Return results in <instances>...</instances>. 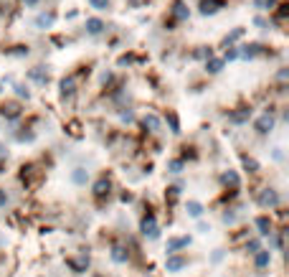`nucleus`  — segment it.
Wrapping results in <instances>:
<instances>
[{
    "mask_svg": "<svg viewBox=\"0 0 289 277\" xmlns=\"http://www.w3.org/2000/svg\"><path fill=\"white\" fill-rule=\"evenodd\" d=\"M74 89H76V82L74 79H64V82H61V94H64V97H71Z\"/></svg>",
    "mask_w": 289,
    "mask_h": 277,
    "instance_id": "nucleus-17",
    "label": "nucleus"
},
{
    "mask_svg": "<svg viewBox=\"0 0 289 277\" xmlns=\"http://www.w3.org/2000/svg\"><path fill=\"white\" fill-rule=\"evenodd\" d=\"M15 94H18V97H26V99H28V89H26L23 84H18V86H15Z\"/></svg>",
    "mask_w": 289,
    "mask_h": 277,
    "instance_id": "nucleus-28",
    "label": "nucleus"
},
{
    "mask_svg": "<svg viewBox=\"0 0 289 277\" xmlns=\"http://www.w3.org/2000/svg\"><path fill=\"white\" fill-rule=\"evenodd\" d=\"M53 23V13H43V16L36 18V26L38 28H46V26H51Z\"/></svg>",
    "mask_w": 289,
    "mask_h": 277,
    "instance_id": "nucleus-19",
    "label": "nucleus"
},
{
    "mask_svg": "<svg viewBox=\"0 0 289 277\" xmlns=\"http://www.w3.org/2000/svg\"><path fill=\"white\" fill-rule=\"evenodd\" d=\"M167 122H170V133H173V135H178V133H180V122H178V117H175L173 112L167 114Z\"/></svg>",
    "mask_w": 289,
    "mask_h": 277,
    "instance_id": "nucleus-23",
    "label": "nucleus"
},
{
    "mask_svg": "<svg viewBox=\"0 0 289 277\" xmlns=\"http://www.w3.org/2000/svg\"><path fill=\"white\" fill-rule=\"evenodd\" d=\"M102 28H104V23H102L99 18H89V21H86V31H89L91 36H97V33H102Z\"/></svg>",
    "mask_w": 289,
    "mask_h": 277,
    "instance_id": "nucleus-12",
    "label": "nucleus"
},
{
    "mask_svg": "<svg viewBox=\"0 0 289 277\" xmlns=\"http://www.w3.org/2000/svg\"><path fill=\"white\" fill-rule=\"evenodd\" d=\"M8 158V148H5V142H0V160H5Z\"/></svg>",
    "mask_w": 289,
    "mask_h": 277,
    "instance_id": "nucleus-30",
    "label": "nucleus"
},
{
    "mask_svg": "<svg viewBox=\"0 0 289 277\" xmlns=\"http://www.w3.org/2000/svg\"><path fill=\"white\" fill-rule=\"evenodd\" d=\"M249 114H251V110H238V112H231V114H228V122L241 125V122H246V120H249Z\"/></svg>",
    "mask_w": 289,
    "mask_h": 277,
    "instance_id": "nucleus-11",
    "label": "nucleus"
},
{
    "mask_svg": "<svg viewBox=\"0 0 289 277\" xmlns=\"http://www.w3.org/2000/svg\"><path fill=\"white\" fill-rule=\"evenodd\" d=\"M167 168H170V173H180L183 170V160H170V166H167Z\"/></svg>",
    "mask_w": 289,
    "mask_h": 277,
    "instance_id": "nucleus-27",
    "label": "nucleus"
},
{
    "mask_svg": "<svg viewBox=\"0 0 289 277\" xmlns=\"http://www.w3.org/2000/svg\"><path fill=\"white\" fill-rule=\"evenodd\" d=\"M142 125L150 130V133H160V130H162V120L158 117V114H145V117H142Z\"/></svg>",
    "mask_w": 289,
    "mask_h": 277,
    "instance_id": "nucleus-6",
    "label": "nucleus"
},
{
    "mask_svg": "<svg viewBox=\"0 0 289 277\" xmlns=\"http://www.w3.org/2000/svg\"><path fill=\"white\" fill-rule=\"evenodd\" d=\"M5 203H8V196H5V191H3V188H0V209H3Z\"/></svg>",
    "mask_w": 289,
    "mask_h": 277,
    "instance_id": "nucleus-31",
    "label": "nucleus"
},
{
    "mask_svg": "<svg viewBox=\"0 0 289 277\" xmlns=\"http://www.w3.org/2000/svg\"><path fill=\"white\" fill-rule=\"evenodd\" d=\"M0 89H3V86H0Z\"/></svg>",
    "mask_w": 289,
    "mask_h": 277,
    "instance_id": "nucleus-34",
    "label": "nucleus"
},
{
    "mask_svg": "<svg viewBox=\"0 0 289 277\" xmlns=\"http://www.w3.org/2000/svg\"><path fill=\"white\" fill-rule=\"evenodd\" d=\"M94 277H102V275H94Z\"/></svg>",
    "mask_w": 289,
    "mask_h": 277,
    "instance_id": "nucleus-33",
    "label": "nucleus"
},
{
    "mask_svg": "<svg viewBox=\"0 0 289 277\" xmlns=\"http://www.w3.org/2000/svg\"><path fill=\"white\" fill-rule=\"evenodd\" d=\"M243 168H246L249 173H256V170H259V163H256L254 158H249V155H246V158H243Z\"/></svg>",
    "mask_w": 289,
    "mask_h": 277,
    "instance_id": "nucleus-24",
    "label": "nucleus"
},
{
    "mask_svg": "<svg viewBox=\"0 0 289 277\" xmlns=\"http://www.w3.org/2000/svg\"><path fill=\"white\" fill-rule=\"evenodd\" d=\"M259 203H262L264 209H274V206H279V194L274 191V188H266V191H262V196H259Z\"/></svg>",
    "mask_w": 289,
    "mask_h": 277,
    "instance_id": "nucleus-2",
    "label": "nucleus"
},
{
    "mask_svg": "<svg viewBox=\"0 0 289 277\" xmlns=\"http://www.w3.org/2000/svg\"><path fill=\"white\" fill-rule=\"evenodd\" d=\"M91 8H97V10H106L109 8V0H89Z\"/></svg>",
    "mask_w": 289,
    "mask_h": 277,
    "instance_id": "nucleus-26",
    "label": "nucleus"
},
{
    "mask_svg": "<svg viewBox=\"0 0 289 277\" xmlns=\"http://www.w3.org/2000/svg\"><path fill=\"white\" fill-rule=\"evenodd\" d=\"M190 244V237H173V239H167V254H173V252H178V249H183V247H188Z\"/></svg>",
    "mask_w": 289,
    "mask_h": 277,
    "instance_id": "nucleus-4",
    "label": "nucleus"
},
{
    "mask_svg": "<svg viewBox=\"0 0 289 277\" xmlns=\"http://www.w3.org/2000/svg\"><path fill=\"white\" fill-rule=\"evenodd\" d=\"M188 262H185V257H180V254H167V259H165V270L167 272H180L183 267H185Z\"/></svg>",
    "mask_w": 289,
    "mask_h": 277,
    "instance_id": "nucleus-3",
    "label": "nucleus"
},
{
    "mask_svg": "<svg viewBox=\"0 0 289 277\" xmlns=\"http://www.w3.org/2000/svg\"><path fill=\"white\" fill-rule=\"evenodd\" d=\"M188 214L193 216V219H201L203 216V203H198V201H188Z\"/></svg>",
    "mask_w": 289,
    "mask_h": 277,
    "instance_id": "nucleus-14",
    "label": "nucleus"
},
{
    "mask_svg": "<svg viewBox=\"0 0 289 277\" xmlns=\"http://www.w3.org/2000/svg\"><path fill=\"white\" fill-rule=\"evenodd\" d=\"M109 188H112L109 178H99V181L94 183V188H91V191H94V196H97V198H104L106 194H109Z\"/></svg>",
    "mask_w": 289,
    "mask_h": 277,
    "instance_id": "nucleus-7",
    "label": "nucleus"
},
{
    "mask_svg": "<svg viewBox=\"0 0 289 277\" xmlns=\"http://www.w3.org/2000/svg\"><path fill=\"white\" fill-rule=\"evenodd\" d=\"M256 249H259V242H256V239H254V242H249V244H246V252H251V254H254V252H256Z\"/></svg>",
    "mask_w": 289,
    "mask_h": 277,
    "instance_id": "nucleus-29",
    "label": "nucleus"
},
{
    "mask_svg": "<svg viewBox=\"0 0 289 277\" xmlns=\"http://www.w3.org/2000/svg\"><path fill=\"white\" fill-rule=\"evenodd\" d=\"M38 3V0H26V5H36Z\"/></svg>",
    "mask_w": 289,
    "mask_h": 277,
    "instance_id": "nucleus-32",
    "label": "nucleus"
},
{
    "mask_svg": "<svg viewBox=\"0 0 289 277\" xmlns=\"http://www.w3.org/2000/svg\"><path fill=\"white\" fill-rule=\"evenodd\" d=\"M218 8H221V0H203V3H201V13H203V16H213Z\"/></svg>",
    "mask_w": 289,
    "mask_h": 277,
    "instance_id": "nucleus-10",
    "label": "nucleus"
},
{
    "mask_svg": "<svg viewBox=\"0 0 289 277\" xmlns=\"http://www.w3.org/2000/svg\"><path fill=\"white\" fill-rule=\"evenodd\" d=\"M254 254H256V267H259V270L269 267V262H271V252H269V249H256Z\"/></svg>",
    "mask_w": 289,
    "mask_h": 277,
    "instance_id": "nucleus-8",
    "label": "nucleus"
},
{
    "mask_svg": "<svg viewBox=\"0 0 289 277\" xmlns=\"http://www.w3.org/2000/svg\"><path fill=\"white\" fill-rule=\"evenodd\" d=\"M223 183L236 188V186L241 183V181H238V173H236V170H226V173H223Z\"/></svg>",
    "mask_w": 289,
    "mask_h": 277,
    "instance_id": "nucleus-16",
    "label": "nucleus"
},
{
    "mask_svg": "<svg viewBox=\"0 0 289 277\" xmlns=\"http://www.w3.org/2000/svg\"><path fill=\"white\" fill-rule=\"evenodd\" d=\"M274 127V117H271V114L269 112H264L262 114V117H259L256 120V133H262V135H266L269 133V130Z\"/></svg>",
    "mask_w": 289,
    "mask_h": 277,
    "instance_id": "nucleus-5",
    "label": "nucleus"
},
{
    "mask_svg": "<svg viewBox=\"0 0 289 277\" xmlns=\"http://www.w3.org/2000/svg\"><path fill=\"white\" fill-rule=\"evenodd\" d=\"M140 229H142V234H145L147 239H158V237H160V229H158L155 216H145L142 224H140Z\"/></svg>",
    "mask_w": 289,
    "mask_h": 277,
    "instance_id": "nucleus-1",
    "label": "nucleus"
},
{
    "mask_svg": "<svg viewBox=\"0 0 289 277\" xmlns=\"http://www.w3.org/2000/svg\"><path fill=\"white\" fill-rule=\"evenodd\" d=\"M30 79H36V82H46V77H43V69L41 66H36V69H30V74H28Z\"/></svg>",
    "mask_w": 289,
    "mask_h": 277,
    "instance_id": "nucleus-25",
    "label": "nucleus"
},
{
    "mask_svg": "<svg viewBox=\"0 0 289 277\" xmlns=\"http://www.w3.org/2000/svg\"><path fill=\"white\" fill-rule=\"evenodd\" d=\"M254 5L259 10H271L274 5H277V0H254Z\"/></svg>",
    "mask_w": 289,
    "mask_h": 277,
    "instance_id": "nucleus-21",
    "label": "nucleus"
},
{
    "mask_svg": "<svg viewBox=\"0 0 289 277\" xmlns=\"http://www.w3.org/2000/svg\"><path fill=\"white\" fill-rule=\"evenodd\" d=\"M221 66H223V59H210V61L206 64V69L210 71V74H216V71H221Z\"/></svg>",
    "mask_w": 289,
    "mask_h": 277,
    "instance_id": "nucleus-22",
    "label": "nucleus"
},
{
    "mask_svg": "<svg viewBox=\"0 0 289 277\" xmlns=\"http://www.w3.org/2000/svg\"><path fill=\"white\" fill-rule=\"evenodd\" d=\"M127 257H130V252L125 249V247H112V262H117V265H125L127 262Z\"/></svg>",
    "mask_w": 289,
    "mask_h": 277,
    "instance_id": "nucleus-9",
    "label": "nucleus"
},
{
    "mask_svg": "<svg viewBox=\"0 0 289 277\" xmlns=\"http://www.w3.org/2000/svg\"><path fill=\"white\" fill-rule=\"evenodd\" d=\"M3 114H5L8 120H15L21 114V110H18V105H8V107H3Z\"/></svg>",
    "mask_w": 289,
    "mask_h": 277,
    "instance_id": "nucleus-20",
    "label": "nucleus"
},
{
    "mask_svg": "<svg viewBox=\"0 0 289 277\" xmlns=\"http://www.w3.org/2000/svg\"><path fill=\"white\" fill-rule=\"evenodd\" d=\"M71 178H74V183H79V186H84V183L89 181V173H86L84 168H76V170L71 173Z\"/></svg>",
    "mask_w": 289,
    "mask_h": 277,
    "instance_id": "nucleus-15",
    "label": "nucleus"
},
{
    "mask_svg": "<svg viewBox=\"0 0 289 277\" xmlns=\"http://www.w3.org/2000/svg\"><path fill=\"white\" fill-rule=\"evenodd\" d=\"M256 226H259V234H271V222H269V219L266 216H259L256 219Z\"/></svg>",
    "mask_w": 289,
    "mask_h": 277,
    "instance_id": "nucleus-13",
    "label": "nucleus"
},
{
    "mask_svg": "<svg viewBox=\"0 0 289 277\" xmlns=\"http://www.w3.org/2000/svg\"><path fill=\"white\" fill-rule=\"evenodd\" d=\"M173 16H175L178 21H185V18H188V8L183 5V3H175V8H173Z\"/></svg>",
    "mask_w": 289,
    "mask_h": 277,
    "instance_id": "nucleus-18",
    "label": "nucleus"
}]
</instances>
